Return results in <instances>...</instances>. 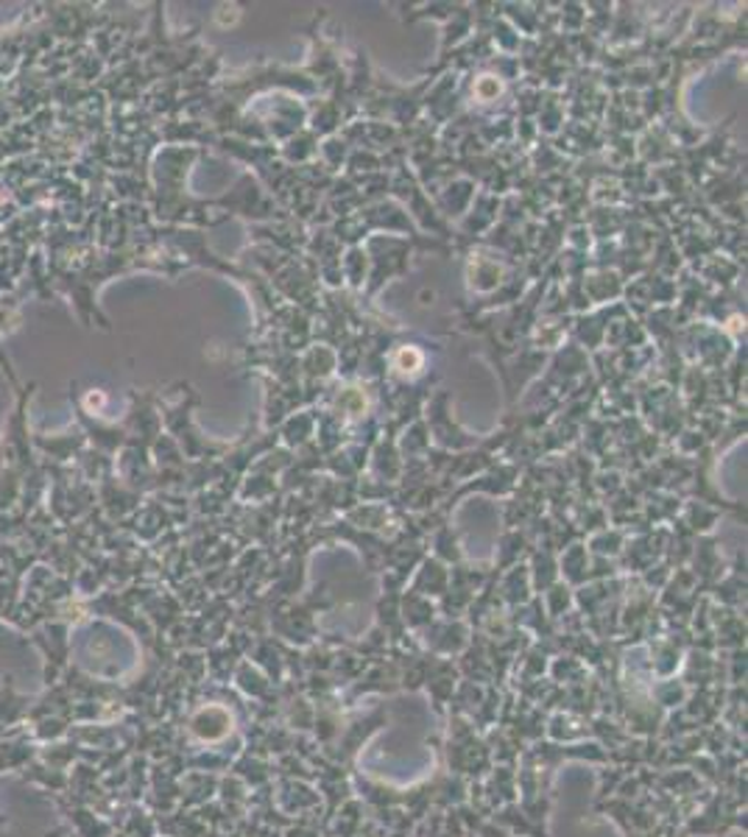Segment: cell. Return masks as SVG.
Segmentation results:
<instances>
[{
    "instance_id": "obj_1",
    "label": "cell",
    "mask_w": 748,
    "mask_h": 837,
    "mask_svg": "<svg viewBox=\"0 0 748 837\" xmlns=\"http://www.w3.org/2000/svg\"><path fill=\"white\" fill-rule=\"evenodd\" d=\"M439 754L447 774L461 776L467 781L486 779V774L495 768V759H491L483 735L475 731V726L461 715H450L447 740L439 743Z\"/></svg>"
},
{
    "instance_id": "obj_2",
    "label": "cell",
    "mask_w": 748,
    "mask_h": 837,
    "mask_svg": "<svg viewBox=\"0 0 748 837\" xmlns=\"http://www.w3.org/2000/svg\"><path fill=\"white\" fill-rule=\"evenodd\" d=\"M235 718H238V713L229 709V704H205L190 718V731L205 746H227L229 740L240 737L235 735Z\"/></svg>"
},
{
    "instance_id": "obj_3",
    "label": "cell",
    "mask_w": 748,
    "mask_h": 837,
    "mask_svg": "<svg viewBox=\"0 0 748 837\" xmlns=\"http://www.w3.org/2000/svg\"><path fill=\"white\" fill-rule=\"evenodd\" d=\"M480 793H483L491 813L506 807V804H515L517 796H520L517 793V768H511V765H495L486 774V779H480Z\"/></svg>"
},
{
    "instance_id": "obj_4",
    "label": "cell",
    "mask_w": 748,
    "mask_h": 837,
    "mask_svg": "<svg viewBox=\"0 0 748 837\" xmlns=\"http://www.w3.org/2000/svg\"><path fill=\"white\" fill-rule=\"evenodd\" d=\"M545 740H550V743L592 740L589 718H581V715H572V713H550L548 729H545Z\"/></svg>"
},
{
    "instance_id": "obj_5",
    "label": "cell",
    "mask_w": 748,
    "mask_h": 837,
    "mask_svg": "<svg viewBox=\"0 0 748 837\" xmlns=\"http://www.w3.org/2000/svg\"><path fill=\"white\" fill-rule=\"evenodd\" d=\"M687 695H690V687H687L681 678L670 676V678H659V681L651 684V698L665 709V713H674L679 709L681 704L687 701Z\"/></svg>"
},
{
    "instance_id": "obj_6",
    "label": "cell",
    "mask_w": 748,
    "mask_h": 837,
    "mask_svg": "<svg viewBox=\"0 0 748 837\" xmlns=\"http://www.w3.org/2000/svg\"><path fill=\"white\" fill-rule=\"evenodd\" d=\"M589 676H592V672H589L581 661L570 659V656H561V659H556L553 667H550V681L559 684V687H572V684L587 681Z\"/></svg>"
},
{
    "instance_id": "obj_7",
    "label": "cell",
    "mask_w": 748,
    "mask_h": 837,
    "mask_svg": "<svg viewBox=\"0 0 748 837\" xmlns=\"http://www.w3.org/2000/svg\"><path fill=\"white\" fill-rule=\"evenodd\" d=\"M282 837H327L319 818H297L282 829Z\"/></svg>"
}]
</instances>
